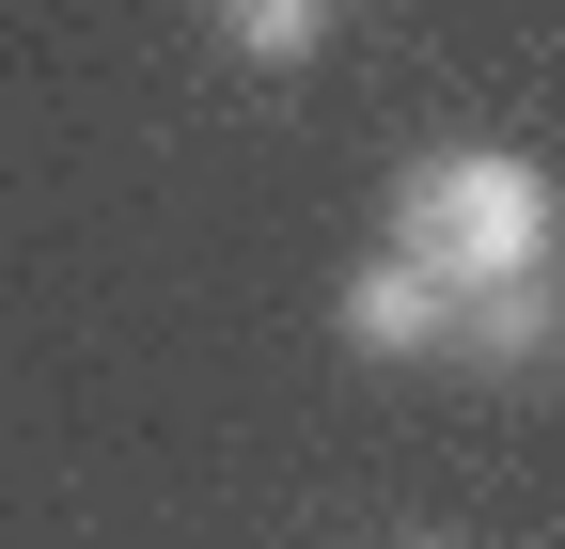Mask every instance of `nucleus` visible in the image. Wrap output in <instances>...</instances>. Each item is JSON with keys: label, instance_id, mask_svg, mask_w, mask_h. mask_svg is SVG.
<instances>
[{"label": "nucleus", "instance_id": "nucleus-1", "mask_svg": "<svg viewBox=\"0 0 565 549\" xmlns=\"http://www.w3.org/2000/svg\"><path fill=\"white\" fill-rule=\"evenodd\" d=\"M456 314L471 299H565V189L519 142H408L393 158V236Z\"/></svg>", "mask_w": 565, "mask_h": 549}, {"label": "nucleus", "instance_id": "nucleus-2", "mask_svg": "<svg viewBox=\"0 0 565 549\" xmlns=\"http://www.w3.org/2000/svg\"><path fill=\"white\" fill-rule=\"evenodd\" d=\"M330 330H345V362H456V299L424 283L408 251H362L330 283Z\"/></svg>", "mask_w": 565, "mask_h": 549}, {"label": "nucleus", "instance_id": "nucleus-3", "mask_svg": "<svg viewBox=\"0 0 565 549\" xmlns=\"http://www.w3.org/2000/svg\"><path fill=\"white\" fill-rule=\"evenodd\" d=\"M204 32H221L236 63H267V79H299V63L330 47V0H204Z\"/></svg>", "mask_w": 565, "mask_h": 549}, {"label": "nucleus", "instance_id": "nucleus-4", "mask_svg": "<svg viewBox=\"0 0 565 549\" xmlns=\"http://www.w3.org/2000/svg\"><path fill=\"white\" fill-rule=\"evenodd\" d=\"M408 549H440V534H408Z\"/></svg>", "mask_w": 565, "mask_h": 549}]
</instances>
